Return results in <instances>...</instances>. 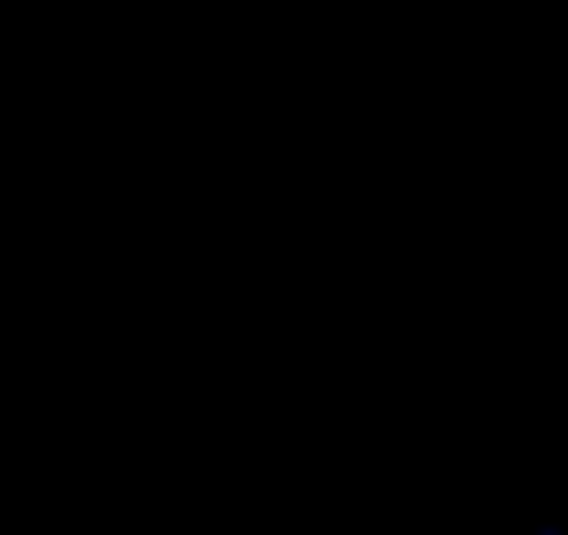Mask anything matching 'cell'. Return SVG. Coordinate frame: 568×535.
I'll return each mask as SVG.
<instances>
[{
    "label": "cell",
    "mask_w": 568,
    "mask_h": 535,
    "mask_svg": "<svg viewBox=\"0 0 568 535\" xmlns=\"http://www.w3.org/2000/svg\"><path fill=\"white\" fill-rule=\"evenodd\" d=\"M540 535H562V529H540Z\"/></svg>",
    "instance_id": "cell-1"
}]
</instances>
